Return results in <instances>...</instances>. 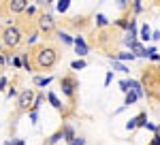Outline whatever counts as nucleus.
I'll return each mask as SVG.
<instances>
[{"mask_svg":"<svg viewBox=\"0 0 160 145\" xmlns=\"http://www.w3.org/2000/svg\"><path fill=\"white\" fill-rule=\"evenodd\" d=\"M98 26H107V17L105 15H98Z\"/></svg>","mask_w":160,"mask_h":145,"instance_id":"f3484780","label":"nucleus"},{"mask_svg":"<svg viewBox=\"0 0 160 145\" xmlns=\"http://www.w3.org/2000/svg\"><path fill=\"white\" fill-rule=\"evenodd\" d=\"M143 120H145V113H141L139 118L130 120V122H128V130H130V128H135V126H141V124H143Z\"/></svg>","mask_w":160,"mask_h":145,"instance_id":"6e6552de","label":"nucleus"},{"mask_svg":"<svg viewBox=\"0 0 160 145\" xmlns=\"http://www.w3.org/2000/svg\"><path fill=\"white\" fill-rule=\"evenodd\" d=\"M64 134H66V139H73V130H71V128H66V130H64Z\"/></svg>","mask_w":160,"mask_h":145,"instance_id":"6ab92c4d","label":"nucleus"},{"mask_svg":"<svg viewBox=\"0 0 160 145\" xmlns=\"http://www.w3.org/2000/svg\"><path fill=\"white\" fill-rule=\"evenodd\" d=\"M7 9H9V13H24L26 9H28V2L26 0H11V2H7Z\"/></svg>","mask_w":160,"mask_h":145,"instance_id":"423d86ee","label":"nucleus"},{"mask_svg":"<svg viewBox=\"0 0 160 145\" xmlns=\"http://www.w3.org/2000/svg\"><path fill=\"white\" fill-rule=\"evenodd\" d=\"M0 43L4 49H17L22 43H24V32L17 28V26H2L0 28Z\"/></svg>","mask_w":160,"mask_h":145,"instance_id":"f03ea898","label":"nucleus"},{"mask_svg":"<svg viewBox=\"0 0 160 145\" xmlns=\"http://www.w3.org/2000/svg\"><path fill=\"white\" fill-rule=\"evenodd\" d=\"M37 24H38V30H41L45 36L56 32V19H53L51 15H38Z\"/></svg>","mask_w":160,"mask_h":145,"instance_id":"39448f33","label":"nucleus"},{"mask_svg":"<svg viewBox=\"0 0 160 145\" xmlns=\"http://www.w3.org/2000/svg\"><path fill=\"white\" fill-rule=\"evenodd\" d=\"M71 66H73V71H79V68H83V66H86V62H83V60H75Z\"/></svg>","mask_w":160,"mask_h":145,"instance_id":"ddd939ff","label":"nucleus"},{"mask_svg":"<svg viewBox=\"0 0 160 145\" xmlns=\"http://www.w3.org/2000/svg\"><path fill=\"white\" fill-rule=\"evenodd\" d=\"M13 145H24V143H22V141H15V143H13Z\"/></svg>","mask_w":160,"mask_h":145,"instance_id":"412c9836","label":"nucleus"},{"mask_svg":"<svg viewBox=\"0 0 160 145\" xmlns=\"http://www.w3.org/2000/svg\"><path fill=\"white\" fill-rule=\"evenodd\" d=\"M135 100H137V94H135V92H128V94H126V105H132Z\"/></svg>","mask_w":160,"mask_h":145,"instance_id":"f8f14e48","label":"nucleus"},{"mask_svg":"<svg viewBox=\"0 0 160 145\" xmlns=\"http://www.w3.org/2000/svg\"><path fill=\"white\" fill-rule=\"evenodd\" d=\"M60 38L64 41V43H66V45H71V43H73V38H71L68 34H60Z\"/></svg>","mask_w":160,"mask_h":145,"instance_id":"dca6fc26","label":"nucleus"},{"mask_svg":"<svg viewBox=\"0 0 160 145\" xmlns=\"http://www.w3.org/2000/svg\"><path fill=\"white\" fill-rule=\"evenodd\" d=\"M66 9H68V0H60V2H58V11H66Z\"/></svg>","mask_w":160,"mask_h":145,"instance_id":"4468645a","label":"nucleus"},{"mask_svg":"<svg viewBox=\"0 0 160 145\" xmlns=\"http://www.w3.org/2000/svg\"><path fill=\"white\" fill-rule=\"evenodd\" d=\"M32 60H34V68L37 71H49V68H53L58 64L60 51H58L56 45L43 43V45H37L32 49Z\"/></svg>","mask_w":160,"mask_h":145,"instance_id":"f257e3e1","label":"nucleus"},{"mask_svg":"<svg viewBox=\"0 0 160 145\" xmlns=\"http://www.w3.org/2000/svg\"><path fill=\"white\" fill-rule=\"evenodd\" d=\"M60 88H62V92H64L68 98H73L75 90L79 88V83H77V79H75L73 75H64V77H60Z\"/></svg>","mask_w":160,"mask_h":145,"instance_id":"20e7f679","label":"nucleus"},{"mask_svg":"<svg viewBox=\"0 0 160 145\" xmlns=\"http://www.w3.org/2000/svg\"><path fill=\"white\" fill-rule=\"evenodd\" d=\"M113 66H115L118 71H122V72H128V68H126L124 64H120V62H115V60H113Z\"/></svg>","mask_w":160,"mask_h":145,"instance_id":"2eb2a0df","label":"nucleus"},{"mask_svg":"<svg viewBox=\"0 0 160 145\" xmlns=\"http://www.w3.org/2000/svg\"><path fill=\"white\" fill-rule=\"evenodd\" d=\"M149 34H152V32H149V26H148V24H145V26H141V38H143V41H148Z\"/></svg>","mask_w":160,"mask_h":145,"instance_id":"1a4fd4ad","label":"nucleus"},{"mask_svg":"<svg viewBox=\"0 0 160 145\" xmlns=\"http://www.w3.org/2000/svg\"><path fill=\"white\" fill-rule=\"evenodd\" d=\"M47 98H49V102H51V105H53L56 109H60V107H62V105H60V100L56 98V94H51V92H49V96H47Z\"/></svg>","mask_w":160,"mask_h":145,"instance_id":"9b49d317","label":"nucleus"},{"mask_svg":"<svg viewBox=\"0 0 160 145\" xmlns=\"http://www.w3.org/2000/svg\"><path fill=\"white\" fill-rule=\"evenodd\" d=\"M4 85H7V79L2 77V79H0V90H4Z\"/></svg>","mask_w":160,"mask_h":145,"instance_id":"aec40b11","label":"nucleus"},{"mask_svg":"<svg viewBox=\"0 0 160 145\" xmlns=\"http://www.w3.org/2000/svg\"><path fill=\"white\" fill-rule=\"evenodd\" d=\"M34 83H37V85H49L51 79H49V77H45V79H43V77H37V79H34Z\"/></svg>","mask_w":160,"mask_h":145,"instance_id":"9d476101","label":"nucleus"},{"mask_svg":"<svg viewBox=\"0 0 160 145\" xmlns=\"http://www.w3.org/2000/svg\"><path fill=\"white\" fill-rule=\"evenodd\" d=\"M86 141L83 139H75V141H68V145H83Z\"/></svg>","mask_w":160,"mask_h":145,"instance_id":"a211bd4d","label":"nucleus"},{"mask_svg":"<svg viewBox=\"0 0 160 145\" xmlns=\"http://www.w3.org/2000/svg\"><path fill=\"white\" fill-rule=\"evenodd\" d=\"M73 43H75V47H77V53H79V56H86V53H88V47H86V43H83L81 36H77Z\"/></svg>","mask_w":160,"mask_h":145,"instance_id":"0eeeda50","label":"nucleus"},{"mask_svg":"<svg viewBox=\"0 0 160 145\" xmlns=\"http://www.w3.org/2000/svg\"><path fill=\"white\" fill-rule=\"evenodd\" d=\"M34 102H37L34 90H30V88H28V90H22L19 96H17V111H19V113H28V111H32Z\"/></svg>","mask_w":160,"mask_h":145,"instance_id":"7ed1b4c3","label":"nucleus"}]
</instances>
